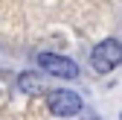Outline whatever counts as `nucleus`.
<instances>
[{
  "mask_svg": "<svg viewBox=\"0 0 122 120\" xmlns=\"http://www.w3.org/2000/svg\"><path fill=\"white\" fill-rule=\"evenodd\" d=\"M38 65H41L44 70H47V73L58 76V79H76V76H79V67H76V62H70L67 56L41 53V56H38Z\"/></svg>",
  "mask_w": 122,
  "mask_h": 120,
  "instance_id": "3",
  "label": "nucleus"
},
{
  "mask_svg": "<svg viewBox=\"0 0 122 120\" xmlns=\"http://www.w3.org/2000/svg\"><path fill=\"white\" fill-rule=\"evenodd\" d=\"M18 88L23 94H38L41 91V79L35 76V73H20L18 76Z\"/></svg>",
  "mask_w": 122,
  "mask_h": 120,
  "instance_id": "4",
  "label": "nucleus"
},
{
  "mask_svg": "<svg viewBox=\"0 0 122 120\" xmlns=\"http://www.w3.org/2000/svg\"><path fill=\"white\" fill-rule=\"evenodd\" d=\"M50 111L55 117H73V114H79L81 111V97L76 94V91H52L50 94Z\"/></svg>",
  "mask_w": 122,
  "mask_h": 120,
  "instance_id": "2",
  "label": "nucleus"
},
{
  "mask_svg": "<svg viewBox=\"0 0 122 120\" xmlns=\"http://www.w3.org/2000/svg\"><path fill=\"white\" fill-rule=\"evenodd\" d=\"M90 65H93V70L96 73H111V70H116L119 65H122V44L116 41V38H105V41H99L96 47H93V53H90Z\"/></svg>",
  "mask_w": 122,
  "mask_h": 120,
  "instance_id": "1",
  "label": "nucleus"
}]
</instances>
